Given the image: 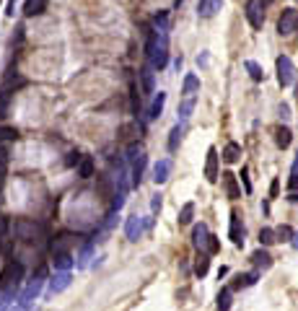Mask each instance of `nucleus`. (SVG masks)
<instances>
[{
  "mask_svg": "<svg viewBox=\"0 0 298 311\" xmlns=\"http://www.w3.org/2000/svg\"><path fill=\"white\" fill-rule=\"evenodd\" d=\"M145 57L153 70H163L168 62V36L166 29H153L148 31V45H145Z\"/></svg>",
  "mask_w": 298,
  "mask_h": 311,
  "instance_id": "nucleus-1",
  "label": "nucleus"
},
{
  "mask_svg": "<svg viewBox=\"0 0 298 311\" xmlns=\"http://www.w3.org/2000/svg\"><path fill=\"white\" fill-rule=\"evenodd\" d=\"M13 236L24 244H45L47 228L36 220H31V218H16L13 220Z\"/></svg>",
  "mask_w": 298,
  "mask_h": 311,
  "instance_id": "nucleus-2",
  "label": "nucleus"
},
{
  "mask_svg": "<svg viewBox=\"0 0 298 311\" xmlns=\"http://www.w3.org/2000/svg\"><path fill=\"white\" fill-rule=\"evenodd\" d=\"M124 161L130 164L133 187H140V179H143V171H145V150H143V145H140V143H130Z\"/></svg>",
  "mask_w": 298,
  "mask_h": 311,
  "instance_id": "nucleus-3",
  "label": "nucleus"
},
{
  "mask_svg": "<svg viewBox=\"0 0 298 311\" xmlns=\"http://www.w3.org/2000/svg\"><path fill=\"white\" fill-rule=\"evenodd\" d=\"M21 275H24V267L21 262H8L3 267V272H0V291H6V293H16L21 288Z\"/></svg>",
  "mask_w": 298,
  "mask_h": 311,
  "instance_id": "nucleus-4",
  "label": "nucleus"
},
{
  "mask_svg": "<svg viewBox=\"0 0 298 311\" xmlns=\"http://www.w3.org/2000/svg\"><path fill=\"white\" fill-rule=\"evenodd\" d=\"M298 31V8H285L283 16L278 18V34L280 36H293Z\"/></svg>",
  "mask_w": 298,
  "mask_h": 311,
  "instance_id": "nucleus-5",
  "label": "nucleus"
},
{
  "mask_svg": "<svg viewBox=\"0 0 298 311\" xmlns=\"http://www.w3.org/2000/svg\"><path fill=\"white\" fill-rule=\"evenodd\" d=\"M275 70H278V83L285 88V86H290L293 83V60L288 57V55H280L278 60H275Z\"/></svg>",
  "mask_w": 298,
  "mask_h": 311,
  "instance_id": "nucleus-6",
  "label": "nucleus"
},
{
  "mask_svg": "<svg viewBox=\"0 0 298 311\" xmlns=\"http://www.w3.org/2000/svg\"><path fill=\"white\" fill-rule=\"evenodd\" d=\"M218 148H207V161H205V179L210 184H216L218 176H221V169H218Z\"/></svg>",
  "mask_w": 298,
  "mask_h": 311,
  "instance_id": "nucleus-7",
  "label": "nucleus"
},
{
  "mask_svg": "<svg viewBox=\"0 0 298 311\" xmlns=\"http://www.w3.org/2000/svg\"><path fill=\"white\" fill-rule=\"evenodd\" d=\"M246 21H249V26H251V29H262L265 16H262V6H260V0H249V3H246Z\"/></svg>",
  "mask_w": 298,
  "mask_h": 311,
  "instance_id": "nucleus-8",
  "label": "nucleus"
},
{
  "mask_svg": "<svg viewBox=\"0 0 298 311\" xmlns=\"http://www.w3.org/2000/svg\"><path fill=\"white\" fill-rule=\"evenodd\" d=\"M228 236L233 241V247H244V223H241V215L239 213H231V228H228Z\"/></svg>",
  "mask_w": 298,
  "mask_h": 311,
  "instance_id": "nucleus-9",
  "label": "nucleus"
},
{
  "mask_svg": "<svg viewBox=\"0 0 298 311\" xmlns=\"http://www.w3.org/2000/svg\"><path fill=\"white\" fill-rule=\"evenodd\" d=\"M143 228H145V220L133 215V218H127V226H124V233H127V239L130 241H138L143 236Z\"/></svg>",
  "mask_w": 298,
  "mask_h": 311,
  "instance_id": "nucleus-10",
  "label": "nucleus"
},
{
  "mask_svg": "<svg viewBox=\"0 0 298 311\" xmlns=\"http://www.w3.org/2000/svg\"><path fill=\"white\" fill-rule=\"evenodd\" d=\"M207 239H210L207 226H205V223H197L195 231H192V244H195L200 252H205V249H207Z\"/></svg>",
  "mask_w": 298,
  "mask_h": 311,
  "instance_id": "nucleus-11",
  "label": "nucleus"
},
{
  "mask_svg": "<svg viewBox=\"0 0 298 311\" xmlns=\"http://www.w3.org/2000/svg\"><path fill=\"white\" fill-rule=\"evenodd\" d=\"M168 174H172V159H161L156 166H153V182L156 184H163L168 179Z\"/></svg>",
  "mask_w": 298,
  "mask_h": 311,
  "instance_id": "nucleus-12",
  "label": "nucleus"
},
{
  "mask_svg": "<svg viewBox=\"0 0 298 311\" xmlns=\"http://www.w3.org/2000/svg\"><path fill=\"white\" fill-rule=\"evenodd\" d=\"M218 11H221V0H200V6H197L200 18H212Z\"/></svg>",
  "mask_w": 298,
  "mask_h": 311,
  "instance_id": "nucleus-13",
  "label": "nucleus"
},
{
  "mask_svg": "<svg viewBox=\"0 0 298 311\" xmlns=\"http://www.w3.org/2000/svg\"><path fill=\"white\" fill-rule=\"evenodd\" d=\"M45 11H47V0H26V3H24V16L26 18L41 16Z\"/></svg>",
  "mask_w": 298,
  "mask_h": 311,
  "instance_id": "nucleus-14",
  "label": "nucleus"
},
{
  "mask_svg": "<svg viewBox=\"0 0 298 311\" xmlns=\"http://www.w3.org/2000/svg\"><path fill=\"white\" fill-rule=\"evenodd\" d=\"M223 187H226L228 200H239V197H241V189H239V184H236V174L226 171V174H223Z\"/></svg>",
  "mask_w": 298,
  "mask_h": 311,
  "instance_id": "nucleus-15",
  "label": "nucleus"
},
{
  "mask_svg": "<svg viewBox=\"0 0 298 311\" xmlns=\"http://www.w3.org/2000/svg\"><path fill=\"white\" fill-rule=\"evenodd\" d=\"M52 264H55V270H57V272H70V267L75 264V259H73V254H70V252H60V254H55V257H52Z\"/></svg>",
  "mask_w": 298,
  "mask_h": 311,
  "instance_id": "nucleus-16",
  "label": "nucleus"
},
{
  "mask_svg": "<svg viewBox=\"0 0 298 311\" xmlns=\"http://www.w3.org/2000/svg\"><path fill=\"white\" fill-rule=\"evenodd\" d=\"M78 236H70V233H62V236H57L52 241V254H60V252H70V247L75 244Z\"/></svg>",
  "mask_w": 298,
  "mask_h": 311,
  "instance_id": "nucleus-17",
  "label": "nucleus"
},
{
  "mask_svg": "<svg viewBox=\"0 0 298 311\" xmlns=\"http://www.w3.org/2000/svg\"><path fill=\"white\" fill-rule=\"evenodd\" d=\"M163 104H166V94H163V91H158V94L153 96V101H151L148 120H158V117H161V112H163Z\"/></svg>",
  "mask_w": 298,
  "mask_h": 311,
  "instance_id": "nucleus-18",
  "label": "nucleus"
},
{
  "mask_svg": "<svg viewBox=\"0 0 298 311\" xmlns=\"http://www.w3.org/2000/svg\"><path fill=\"white\" fill-rule=\"evenodd\" d=\"M182 135H184V122H177V125L172 127V132H168V143H166V145H168V150H172V153L179 148V143H182Z\"/></svg>",
  "mask_w": 298,
  "mask_h": 311,
  "instance_id": "nucleus-19",
  "label": "nucleus"
},
{
  "mask_svg": "<svg viewBox=\"0 0 298 311\" xmlns=\"http://www.w3.org/2000/svg\"><path fill=\"white\" fill-rule=\"evenodd\" d=\"M251 264L257 267V270H270V267H272V257H270L265 249H257V252L251 254Z\"/></svg>",
  "mask_w": 298,
  "mask_h": 311,
  "instance_id": "nucleus-20",
  "label": "nucleus"
},
{
  "mask_svg": "<svg viewBox=\"0 0 298 311\" xmlns=\"http://www.w3.org/2000/svg\"><path fill=\"white\" fill-rule=\"evenodd\" d=\"M91 254H94V244H91V241H89V244H83L80 254L75 257V267H78V270H86L89 262H91Z\"/></svg>",
  "mask_w": 298,
  "mask_h": 311,
  "instance_id": "nucleus-21",
  "label": "nucleus"
},
{
  "mask_svg": "<svg viewBox=\"0 0 298 311\" xmlns=\"http://www.w3.org/2000/svg\"><path fill=\"white\" fill-rule=\"evenodd\" d=\"M239 159H241V145L239 143H228L223 148V161L226 164H239Z\"/></svg>",
  "mask_w": 298,
  "mask_h": 311,
  "instance_id": "nucleus-22",
  "label": "nucleus"
},
{
  "mask_svg": "<svg viewBox=\"0 0 298 311\" xmlns=\"http://www.w3.org/2000/svg\"><path fill=\"white\" fill-rule=\"evenodd\" d=\"M70 285V272H57V275L52 278V283H50V291L52 293H60V291H65Z\"/></svg>",
  "mask_w": 298,
  "mask_h": 311,
  "instance_id": "nucleus-23",
  "label": "nucleus"
},
{
  "mask_svg": "<svg viewBox=\"0 0 298 311\" xmlns=\"http://www.w3.org/2000/svg\"><path fill=\"white\" fill-rule=\"evenodd\" d=\"M275 143H278V148H288L290 143H293V132H290V127H278L275 130Z\"/></svg>",
  "mask_w": 298,
  "mask_h": 311,
  "instance_id": "nucleus-24",
  "label": "nucleus"
},
{
  "mask_svg": "<svg viewBox=\"0 0 298 311\" xmlns=\"http://www.w3.org/2000/svg\"><path fill=\"white\" fill-rule=\"evenodd\" d=\"M257 278H260V272H246V275H239V278L233 280L231 291H236V288H249V285L257 283Z\"/></svg>",
  "mask_w": 298,
  "mask_h": 311,
  "instance_id": "nucleus-25",
  "label": "nucleus"
},
{
  "mask_svg": "<svg viewBox=\"0 0 298 311\" xmlns=\"http://www.w3.org/2000/svg\"><path fill=\"white\" fill-rule=\"evenodd\" d=\"M78 176H80V179H91V176H94V159L83 156L80 164H78Z\"/></svg>",
  "mask_w": 298,
  "mask_h": 311,
  "instance_id": "nucleus-26",
  "label": "nucleus"
},
{
  "mask_svg": "<svg viewBox=\"0 0 298 311\" xmlns=\"http://www.w3.org/2000/svg\"><path fill=\"white\" fill-rule=\"evenodd\" d=\"M207 270H210V257H207L205 252H200V254H197V262H195V275H197V278H205Z\"/></svg>",
  "mask_w": 298,
  "mask_h": 311,
  "instance_id": "nucleus-27",
  "label": "nucleus"
},
{
  "mask_svg": "<svg viewBox=\"0 0 298 311\" xmlns=\"http://www.w3.org/2000/svg\"><path fill=\"white\" fill-rule=\"evenodd\" d=\"M192 109H195V96H189V99H184L182 104H179V122H187L189 117H192Z\"/></svg>",
  "mask_w": 298,
  "mask_h": 311,
  "instance_id": "nucleus-28",
  "label": "nucleus"
},
{
  "mask_svg": "<svg viewBox=\"0 0 298 311\" xmlns=\"http://www.w3.org/2000/svg\"><path fill=\"white\" fill-rule=\"evenodd\" d=\"M195 91H200V78L189 73V75L184 78V83H182V94H187V96H192Z\"/></svg>",
  "mask_w": 298,
  "mask_h": 311,
  "instance_id": "nucleus-29",
  "label": "nucleus"
},
{
  "mask_svg": "<svg viewBox=\"0 0 298 311\" xmlns=\"http://www.w3.org/2000/svg\"><path fill=\"white\" fill-rule=\"evenodd\" d=\"M231 301H233V291L231 288H223L221 293H218V311H228L231 308Z\"/></svg>",
  "mask_w": 298,
  "mask_h": 311,
  "instance_id": "nucleus-30",
  "label": "nucleus"
},
{
  "mask_svg": "<svg viewBox=\"0 0 298 311\" xmlns=\"http://www.w3.org/2000/svg\"><path fill=\"white\" fill-rule=\"evenodd\" d=\"M244 68L249 70L251 81H257V83H260V81H265V70H262V68H260L257 62H254V60H246V62H244Z\"/></svg>",
  "mask_w": 298,
  "mask_h": 311,
  "instance_id": "nucleus-31",
  "label": "nucleus"
},
{
  "mask_svg": "<svg viewBox=\"0 0 298 311\" xmlns=\"http://www.w3.org/2000/svg\"><path fill=\"white\" fill-rule=\"evenodd\" d=\"M192 215H195V203H184L182 210H179V226H189Z\"/></svg>",
  "mask_w": 298,
  "mask_h": 311,
  "instance_id": "nucleus-32",
  "label": "nucleus"
},
{
  "mask_svg": "<svg viewBox=\"0 0 298 311\" xmlns=\"http://www.w3.org/2000/svg\"><path fill=\"white\" fill-rule=\"evenodd\" d=\"M275 241H278L275 228H262V231H260V244H262V247H270V244H275Z\"/></svg>",
  "mask_w": 298,
  "mask_h": 311,
  "instance_id": "nucleus-33",
  "label": "nucleus"
},
{
  "mask_svg": "<svg viewBox=\"0 0 298 311\" xmlns=\"http://www.w3.org/2000/svg\"><path fill=\"white\" fill-rule=\"evenodd\" d=\"M6 174H8V150L0 145V187L6 182Z\"/></svg>",
  "mask_w": 298,
  "mask_h": 311,
  "instance_id": "nucleus-34",
  "label": "nucleus"
},
{
  "mask_svg": "<svg viewBox=\"0 0 298 311\" xmlns=\"http://www.w3.org/2000/svg\"><path fill=\"white\" fill-rule=\"evenodd\" d=\"M143 88H145V94H153V68L151 65L143 68Z\"/></svg>",
  "mask_w": 298,
  "mask_h": 311,
  "instance_id": "nucleus-35",
  "label": "nucleus"
},
{
  "mask_svg": "<svg viewBox=\"0 0 298 311\" xmlns=\"http://www.w3.org/2000/svg\"><path fill=\"white\" fill-rule=\"evenodd\" d=\"M16 138H18L16 127H0V145H3V143H11V140H16Z\"/></svg>",
  "mask_w": 298,
  "mask_h": 311,
  "instance_id": "nucleus-36",
  "label": "nucleus"
},
{
  "mask_svg": "<svg viewBox=\"0 0 298 311\" xmlns=\"http://www.w3.org/2000/svg\"><path fill=\"white\" fill-rule=\"evenodd\" d=\"M275 233H278V241H293V228L290 226H280V228H275Z\"/></svg>",
  "mask_w": 298,
  "mask_h": 311,
  "instance_id": "nucleus-37",
  "label": "nucleus"
},
{
  "mask_svg": "<svg viewBox=\"0 0 298 311\" xmlns=\"http://www.w3.org/2000/svg\"><path fill=\"white\" fill-rule=\"evenodd\" d=\"M207 254H218L221 252V241H218V236H212L210 233V239H207V249H205Z\"/></svg>",
  "mask_w": 298,
  "mask_h": 311,
  "instance_id": "nucleus-38",
  "label": "nucleus"
},
{
  "mask_svg": "<svg viewBox=\"0 0 298 311\" xmlns=\"http://www.w3.org/2000/svg\"><path fill=\"white\" fill-rule=\"evenodd\" d=\"M124 194L127 192H114V200H112V210H122V205H124Z\"/></svg>",
  "mask_w": 298,
  "mask_h": 311,
  "instance_id": "nucleus-39",
  "label": "nucleus"
},
{
  "mask_svg": "<svg viewBox=\"0 0 298 311\" xmlns=\"http://www.w3.org/2000/svg\"><path fill=\"white\" fill-rule=\"evenodd\" d=\"M241 182H244V189H246V194L251 192V182H249V171L246 169H241Z\"/></svg>",
  "mask_w": 298,
  "mask_h": 311,
  "instance_id": "nucleus-40",
  "label": "nucleus"
},
{
  "mask_svg": "<svg viewBox=\"0 0 298 311\" xmlns=\"http://www.w3.org/2000/svg\"><path fill=\"white\" fill-rule=\"evenodd\" d=\"M80 159H83L80 153H70L68 159H65V164H68V166H73V164H80Z\"/></svg>",
  "mask_w": 298,
  "mask_h": 311,
  "instance_id": "nucleus-41",
  "label": "nucleus"
},
{
  "mask_svg": "<svg viewBox=\"0 0 298 311\" xmlns=\"http://www.w3.org/2000/svg\"><path fill=\"white\" fill-rule=\"evenodd\" d=\"M288 189H290V192H298V174H290V182H288Z\"/></svg>",
  "mask_w": 298,
  "mask_h": 311,
  "instance_id": "nucleus-42",
  "label": "nucleus"
},
{
  "mask_svg": "<svg viewBox=\"0 0 298 311\" xmlns=\"http://www.w3.org/2000/svg\"><path fill=\"white\" fill-rule=\"evenodd\" d=\"M278 192H280V182L272 179V184H270V197H278Z\"/></svg>",
  "mask_w": 298,
  "mask_h": 311,
  "instance_id": "nucleus-43",
  "label": "nucleus"
},
{
  "mask_svg": "<svg viewBox=\"0 0 298 311\" xmlns=\"http://www.w3.org/2000/svg\"><path fill=\"white\" fill-rule=\"evenodd\" d=\"M16 3H18V0H8V6H6V16H13V13H16Z\"/></svg>",
  "mask_w": 298,
  "mask_h": 311,
  "instance_id": "nucleus-44",
  "label": "nucleus"
},
{
  "mask_svg": "<svg viewBox=\"0 0 298 311\" xmlns=\"http://www.w3.org/2000/svg\"><path fill=\"white\" fill-rule=\"evenodd\" d=\"M151 208H153V213H158V210H161V194H156V197H153Z\"/></svg>",
  "mask_w": 298,
  "mask_h": 311,
  "instance_id": "nucleus-45",
  "label": "nucleus"
},
{
  "mask_svg": "<svg viewBox=\"0 0 298 311\" xmlns=\"http://www.w3.org/2000/svg\"><path fill=\"white\" fill-rule=\"evenodd\" d=\"M280 117H283V120H288V117H290V109H288V104H280Z\"/></svg>",
  "mask_w": 298,
  "mask_h": 311,
  "instance_id": "nucleus-46",
  "label": "nucleus"
},
{
  "mask_svg": "<svg viewBox=\"0 0 298 311\" xmlns=\"http://www.w3.org/2000/svg\"><path fill=\"white\" fill-rule=\"evenodd\" d=\"M290 174H298V153H295V161H293V169H290Z\"/></svg>",
  "mask_w": 298,
  "mask_h": 311,
  "instance_id": "nucleus-47",
  "label": "nucleus"
},
{
  "mask_svg": "<svg viewBox=\"0 0 298 311\" xmlns=\"http://www.w3.org/2000/svg\"><path fill=\"white\" fill-rule=\"evenodd\" d=\"M290 203H298V192H290V197H288Z\"/></svg>",
  "mask_w": 298,
  "mask_h": 311,
  "instance_id": "nucleus-48",
  "label": "nucleus"
},
{
  "mask_svg": "<svg viewBox=\"0 0 298 311\" xmlns=\"http://www.w3.org/2000/svg\"><path fill=\"white\" fill-rule=\"evenodd\" d=\"M290 244H293V247H295V249H298V231H295V233H293V241H290Z\"/></svg>",
  "mask_w": 298,
  "mask_h": 311,
  "instance_id": "nucleus-49",
  "label": "nucleus"
},
{
  "mask_svg": "<svg viewBox=\"0 0 298 311\" xmlns=\"http://www.w3.org/2000/svg\"><path fill=\"white\" fill-rule=\"evenodd\" d=\"M270 3H272V0H260V6H262V8H267Z\"/></svg>",
  "mask_w": 298,
  "mask_h": 311,
  "instance_id": "nucleus-50",
  "label": "nucleus"
},
{
  "mask_svg": "<svg viewBox=\"0 0 298 311\" xmlns=\"http://www.w3.org/2000/svg\"><path fill=\"white\" fill-rule=\"evenodd\" d=\"M177 3H182V0H177Z\"/></svg>",
  "mask_w": 298,
  "mask_h": 311,
  "instance_id": "nucleus-51",
  "label": "nucleus"
}]
</instances>
